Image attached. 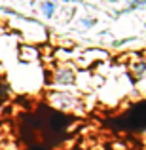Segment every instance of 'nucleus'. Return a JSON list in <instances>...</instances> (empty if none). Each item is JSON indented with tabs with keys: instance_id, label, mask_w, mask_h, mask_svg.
I'll list each match as a JSON object with an SVG mask.
<instances>
[{
	"instance_id": "obj_4",
	"label": "nucleus",
	"mask_w": 146,
	"mask_h": 150,
	"mask_svg": "<svg viewBox=\"0 0 146 150\" xmlns=\"http://www.w3.org/2000/svg\"><path fill=\"white\" fill-rule=\"evenodd\" d=\"M135 72H137V76H146V63H137V67H135Z\"/></svg>"
},
{
	"instance_id": "obj_5",
	"label": "nucleus",
	"mask_w": 146,
	"mask_h": 150,
	"mask_svg": "<svg viewBox=\"0 0 146 150\" xmlns=\"http://www.w3.org/2000/svg\"><path fill=\"white\" fill-rule=\"evenodd\" d=\"M97 23V19H91V17H84L82 19V25L85 27V29H89V27H93Z\"/></svg>"
},
{
	"instance_id": "obj_2",
	"label": "nucleus",
	"mask_w": 146,
	"mask_h": 150,
	"mask_svg": "<svg viewBox=\"0 0 146 150\" xmlns=\"http://www.w3.org/2000/svg\"><path fill=\"white\" fill-rule=\"evenodd\" d=\"M74 82H76V74H74V70L68 69V67H61V69L55 72V84L61 86V88L72 86Z\"/></svg>"
},
{
	"instance_id": "obj_1",
	"label": "nucleus",
	"mask_w": 146,
	"mask_h": 150,
	"mask_svg": "<svg viewBox=\"0 0 146 150\" xmlns=\"http://www.w3.org/2000/svg\"><path fill=\"white\" fill-rule=\"evenodd\" d=\"M49 101H51V105H53V106H57V108H61V110H74V108H78V105L82 103L78 97L70 95V93H66V91H55V93H51Z\"/></svg>"
},
{
	"instance_id": "obj_3",
	"label": "nucleus",
	"mask_w": 146,
	"mask_h": 150,
	"mask_svg": "<svg viewBox=\"0 0 146 150\" xmlns=\"http://www.w3.org/2000/svg\"><path fill=\"white\" fill-rule=\"evenodd\" d=\"M38 10L42 11V15L46 19H51L55 15V11H57V4H55V0H44V2H40Z\"/></svg>"
},
{
	"instance_id": "obj_6",
	"label": "nucleus",
	"mask_w": 146,
	"mask_h": 150,
	"mask_svg": "<svg viewBox=\"0 0 146 150\" xmlns=\"http://www.w3.org/2000/svg\"><path fill=\"white\" fill-rule=\"evenodd\" d=\"M65 2H70V0H65Z\"/></svg>"
}]
</instances>
